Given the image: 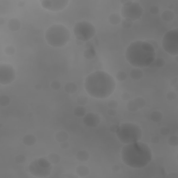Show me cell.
I'll list each match as a JSON object with an SVG mask.
<instances>
[{"label":"cell","mask_w":178,"mask_h":178,"mask_svg":"<svg viewBox=\"0 0 178 178\" xmlns=\"http://www.w3.org/2000/svg\"><path fill=\"white\" fill-rule=\"evenodd\" d=\"M34 88H35V90H41V88H42V86H41V85H40V84H36V85H35Z\"/></svg>","instance_id":"681fc988"},{"label":"cell","mask_w":178,"mask_h":178,"mask_svg":"<svg viewBox=\"0 0 178 178\" xmlns=\"http://www.w3.org/2000/svg\"><path fill=\"white\" fill-rule=\"evenodd\" d=\"M125 58L134 68H143L153 63L156 59V52L146 41H136L130 43L127 48Z\"/></svg>","instance_id":"3957f363"},{"label":"cell","mask_w":178,"mask_h":178,"mask_svg":"<svg viewBox=\"0 0 178 178\" xmlns=\"http://www.w3.org/2000/svg\"><path fill=\"white\" fill-rule=\"evenodd\" d=\"M177 84H178V81H177V78L175 77L173 79V80L171 81V86L175 87V88H177Z\"/></svg>","instance_id":"bcb514c9"},{"label":"cell","mask_w":178,"mask_h":178,"mask_svg":"<svg viewBox=\"0 0 178 178\" xmlns=\"http://www.w3.org/2000/svg\"><path fill=\"white\" fill-rule=\"evenodd\" d=\"M22 142L25 145L32 146L35 145V143H36V138L33 134H28L23 136Z\"/></svg>","instance_id":"e0dca14e"},{"label":"cell","mask_w":178,"mask_h":178,"mask_svg":"<svg viewBox=\"0 0 178 178\" xmlns=\"http://www.w3.org/2000/svg\"><path fill=\"white\" fill-rule=\"evenodd\" d=\"M118 127H119V125H118V124H112V125L110 127V132H113V133H116L118 129Z\"/></svg>","instance_id":"7bdbcfd3"},{"label":"cell","mask_w":178,"mask_h":178,"mask_svg":"<svg viewBox=\"0 0 178 178\" xmlns=\"http://www.w3.org/2000/svg\"><path fill=\"white\" fill-rule=\"evenodd\" d=\"M69 138V134L66 131H59L55 134V139L59 143H62V142L67 141Z\"/></svg>","instance_id":"ffe728a7"},{"label":"cell","mask_w":178,"mask_h":178,"mask_svg":"<svg viewBox=\"0 0 178 178\" xmlns=\"http://www.w3.org/2000/svg\"><path fill=\"white\" fill-rule=\"evenodd\" d=\"M86 109L84 106L79 105L73 110V114L76 117H84L86 114Z\"/></svg>","instance_id":"603a6c76"},{"label":"cell","mask_w":178,"mask_h":178,"mask_svg":"<svg viewBox=\"0 0 178 178\" xmlns=\"http://www.w3.org/2000/svg\"><path fill=\"white\" fill-rule=\"evenodd\" d=\"M108 106L109 109H116L118 106V102L115 100H110L108 102Z\"/></svg>","instance_id":"d590c367"},{"label":"cell","mask_w":178,"mask_h":178,"mask_svg":"<svg viewBox=\"0 0 178 178\" xmlns=\"http://www.w3.org/2000/svg\"><path fill=\"white\" fill-rule=\"evenodd\" d=\"M50 86H51V88L53 89V90H58L61 88V83L59 82V81H54V82H52V83H51Z\"/></svg>","instance_id":"e575fe53"},{"label":"cell","mask_w":178,"mask_h":178,"mask_svg":"<svg viewBox=\"0 0 178 178\" xmlns=\"http://www.w3.org/2000/svg\"><path fill=\"white\" fill-rule=\"evenodd\" d=\"M116 82L111 75L102 70H96L89 74L84 81V88L87 93L93 98L106 99L113 94Z\"/></svg>","instance_id":"6da1fadb"},{"label":"cell","mask_w":178,"mask_h":178,"mask_svg":"<svg viewBox=\"0 0 178 178\" xmlns=\"http://www.w3.org/2000/svg\"><path fill=\"white\" fill-rule=\"evenodd\" d=\"M77 102L79 105L84 106L87 103H88V98L85 96H80L77 98Z\"/></svg>","instance_id":"1f68e13d"},{"label":"cell","mask_w":178,"mask_h":178,"mask_svg":"<svg viewBox=\"0 0 178 178\" xmlns=\"http://www.w3.org/2000/svg\"><path fill=\"white\" fill-rule=\"evenodd\" d=\"M161 17L166 22H171L175 18V14L171 10H166L162 12Z\"/></svg>","instance_id":"ac0fdd59"},{"label":"cell","mask_w":178,"mask_h":178,"mask_svg":"<svg viewBox=\"0 0 178 178\" xmlns=\"http://www.w3.org/2000/svg\"><path fill=\"white\" fill-rule=\"evenodd\" d=\"M76 173L78 177H86L90 173V169L86 166H80L76 169Z\"/></svg>","instance_id":"7402d4cb"},{"label":"cell","mask_w":178,"mask_h":178,"mask_svg":"<svg viewBox=\"0 0 178 178\" xmlns=\"http://www.w3.org/2000/svg\"><path fill=\"white\" fill-rule=\"evenodd\" d=\"M159 132L161 135L167 136L170 134V130L169 128L166 127H161V129H160Z\"/></svg>","instance_id":"f35d334b"},{"label":"cell","mask_w":178,"mask_h":178,"mask_svg":"<svg viewBox=\"0 0 178 178\" xmlns=\"http://www.w3.org/2000/svg\"><path fill=\"white\" fill-rule=\"evenodd\" d=\"M96 27L88 21L78 22L75 24L73 29V33L76 39L82 43L92 39L96 35Z\"/></svg>","instance_id":"52a82bcc"},{"label":"cell","mask_w":178,"mask_h":178,"mask_svg":"<svg viewBox=\"0 0 178 178\" xmlns=\"http://www.w3.org/2000/svg\"><path fill=\"white\" fill-rule=\"evenodd\" d=\"M77 89H78L77 85L76 83L72 82H68L64 86L65 92L70 95L75 94V93L77 91Z\"/></svg>","instance_id":"2e32d148"},{"label":"cell","mask_w":178,"mask_h":178,"mask_svg":"<svg viewBox=\"0 0 178 178\" xmlns=\"http://www.w3.org/2000/svg\"><path fill=\"white\" fill-rule=\"evenodd\" d=\"M107 114L111 117H114L117 114V112H116V110L114 109H109V110L107 111Z\"/></svg>","instance_id":"60d3db41"},{"label":"cell","mask_w":178,"mask_h":178,"mask_svg":"<svg viewBox=\"0 0 178 178\" xmlns=\"http://www.w3.org/2000/svg\"><path fill=\"white\" fill-rule=\"evenodd\" d=\"M52 171V164L48 159L43 157L33 160L29 165V173L36 177H48Z\"/></svg>","instance_id":"8992f818"},{"label":"cell","mask_w":178,"mask_h":178,"mask_svg":"<svg viewBox=\"0 0 178 178\" xmlns=\"http://www.w3.org/2000/svg\"><path fill=\"white\" fill-rule=\"evenodd\" d=\"M116 134L118 140L124 145L139 141L142 138L141 127L133 122L120 124Z\"/></svg>","instance_id":"5b68a950"},{"label":"cell","mask_w":178,"mask_h":178,"mask_svg":"<svg viewBox=\"0 0 178 178\" xmlns=\"http://www.w3.org/2000/svg\"><path fill=\"white\" fill-rule=\"evenodd\" d=\"M166 64V61L163 58H157L155 59V61H154L153 63H152V65H150V67L152 66H156L158 67V68H162V67H164L165 66Z\"/></svg>","instance_id":"83f0119b"},{"label":"cell","mask_w":178,"mask_h":178,"mask_svg":"<svg viewBox=\"0 0 178 178\" xmlns=\"http://www.w3.org/2000/svg\"><path fill=\"white\" fill-rule=\"evenodd\" d=\"M120 24L122 25V27L124 29H131L134 25L133 22L127 19H122Z\"/></svg>","instance_id":"4dcf8cb0"},{"label":"cell","mask_w":178,"mask_h":178,"mask_svg":"<svg viewBox=\"0 0 178 178\" xmlns=\"http://www.w3.org/2000/svg\"><path fill=\"white\" fill-rule=\"evenodd\" d=\"M70 31L66 26L61 24H56L47 29L45 33V38L49 46L62 47L70 41Z\"/></svg>","instance_id":"277c9868"},{"label":"cell","mask_w":178,"mask_h":178,"mask_svg":"<svg viewBox=\"0 0 178 178\" xmlns=\"http://www.w3.org/2000/svg\"><path fill=\"white\" fill-rule=\"evenodd\" d=\"M4 22H5V20L2 17H0V25H1V26H2L4 24Z\"/></svg>","instance_id":"f907efd6"},{"label":"cell","mask_w":178,"mask_h":178,"mask_svg":"<svg viewBox=\"0 0 178 178\" xmlns=\"http://www.w3.org/2000/svg\"><path fill=\"white\" fill-rule=\"evenodd\" d=\"M168 143L173 147H177L178 145V136L176 135L170 136L168 139Z\"/></svg>","instance_id":"f546056e"},{"label":"cell","mask_w":178,"mask_h":178,"mask_svg":"<svg viewBox=\"0 0 178 178\" xmlns=\"http://www.w3.org/2000/svg\"><path fill=\"white\" fill-rule=\"evenodd\" d=\"M177 98V94L173 91H169L166 94V98L169 100H175Z\"/></svg>","instance_id":"8d00e7d4"},{"label":"cell","mask_w":178,"mask_h":178,"mask_svg":"<svg viewBox=\"0 0 178 178\" xmlns=\"http://www.w3.org/2000/svg\"><path fill=\"white\" fill-rule=\"evenodd\" d=\"M18 5H20V7H24L25 6V1H20L18 3Z\"/></svg>","instance_id":"816d5d0a"},{"label":"cell","mask_w":178,"mask_h":178,"mask_svg":"<svg viewBox=\"0 0 178 178\" xmlns=\"http://www.w3.org/2000/svg\"><path fill=\"white\" fill-rule=\"evenodd\" d=\"M130 94L127 92H124L121 95V98L123 100H128L130 99Z\"/></svg>","instance_id":"f6af8a7d"},{"label":"cell","mask_w":178,"mask_h":178,"mask_svg":"<svg viewBox=\"0 0 178 178\" xmlns=\"http://www.w3.org/2000/svg\"><path fill=\"white\" fill-rule=\"evenodd\" d=\"M4 52L7 56H13L15 53V48L13 45H8L5 47Z\"/></svg>","instance_id":"d6a6232c"},{"label":"cell","mask_w":178,"mask_h":178,"mask_svg":"<svg viewBox=\"0 0 178 178\" xmlns=\"http://www.w3.org/2000/svg\"><path fill=\"white\" fill-rule=\"evenodd\" d=\"M100 120L99 115L93 112L86 113V115L83 117V122L89 127H96L100 124Z\"/></svg>","instance_id":"4fadbf2b"},{"label":"cell","mask_w":178,"mask_h":178,"mask_svg":"<svg viewBox=\"0 0 178 178\" xmlns=\"http://www.w3.org/2000/svg\"><path fill=\"white\" fill-rule=\"evenodd\" d=\"M60 147L62 148L63 150H66L69 148V143L68 141H65V142H62L61 143Z\"/></svg>","instance_id":"ee69618b"},{"label":"cell","mask_w":178,"mask_h":178,"mask_svg":"<svg viewBox=\"0 0 178 178\" xmlns=\"http://www.w3.org/2000/svg\"><path fill=\"white\" fill-rule=\"evenodd\" d=\"M150 13L152 15H157L159 12V8L157 6H152L150 8Z\"/></svg>","instance_id":"74e56055"},{"label":"cell","mask_w":178,"mask_h":178,"mask_svg":"<svg viewBox=\"0 0 178 178\" xmlns=\"http://www.w3.org/2000/svg\"><path fill=\"white\" fill-rule=\"evenodd\" d=\"M68 0H43L41 4L43 9L50 11L58 12L65 9L68 6Z\"/></svg>","instance_id":"8fae6325"},{"label":"cell","mask_w":178,"mask_h":178,"mask_svg":"<svg viewBox=\"0 0 178 178\" xmlns=\"http://www.w3.org/2000/svg\"><path fill=\"white\" fill-rule=\"evenodd\" d=\"M11 103V98L7 95H1L0 96V105L1 106H7Z\"/></svg>","instance_id":"484cf974"},{"label":"cell","mask_w":178,"mask_h":178,"mask_svg":"<svg viewBox=\"0 0 178 178\" xmlns=\"http://www.w3.org/2000/svg\"><path fill=\"white\" fill-rule=\"evenodd\" d=\"M84 56L87 59H93L96 56V52L93 48H88L84 51Z\"/></svg>","instance_id":"4316f807"},{"label":"cell","mask_w":178,"mask_h":178,"mask_svg":"<svg viewBox=\"0 0 178 178\" xmlns=\"http://www.w3.org/2000/svg\"><path fill=\"white\" fill-rule=\"evenodd\" d=\"M47 159L50 161V163L52 164H54V165H56V164H58L59 162L61 161V156L57 153H54V152H52V153H50L47 157Z\"/></svg>","instance_id":"d4e9b609"},{"label":"cell","mask_w":178,"mask_h":178,"mask_svg":"<svg viewBox=\"0 0 178 178\" xmlns=\"http://www.w3.org/2000/svg\"><path fill=\"white\" fill-rule=\"evenodd\" d=\"M16 78V72L13 66L7 63L0 64V84L8 85L11 84Z\"/></svg>","instance_id":"30bf717a"},{"label":"cell","mask_w":178,"mask_h":178,"mask_svg":"<svg viewBox=\"0 0 178 178\" xmlns=\"http://www.w3.org/2000/svg\"><path fill=\"white\" fill-rule=\"evenodd\" d=\"M112 171L114 172V173H117V172H118L120 171V167L119 165H117V164H116V165H114L111 168Z\"/></svg>","instance_id":"7dc6e473"},{"label":"cell","mask_w":178,"mask_h":178,"mask_svg":"<svg viewBox=\"0 0 178 178\" xmlns=\"http://www.w3.org/2000/svg\"><path fill=\"white\" fill-rule=\"evenodd\" d=\"M146 105V100L142 97H136L133 100H130L127 104V109L130 112L138 111L144 108Z\"/></svg>","instance_id":"7c38bea8"},{"label":"cell","mask_w":178,"mask_h":178,"mask_svg":"<svg viewBox=\"0 0 178 178\" xmlns=\"http://www.w3.org/2000/svg\"><path fill=\"white\" fill-rule=\"evenodd\" d=\"M161 45L166 52L171 56L178 55V29H174L167 31L164 35Z\"/></svg>","instance_id":"ba28073f"},{"label":"cell","mask_w":178,"mask_h":178,"mask_svg":"<svg viewBox=\"0 0 178 178\" xmlns=\"http://www.w3.org/2000/svg\"><path fill=\"white\" fill-rule=\"evenodd\" d=\"M121 159L132 169H140L147 166L152 158L150 146L143 142L125 144L121 150Z\"/></svg>","instance_id":"7a4b0ae2"},{"label":"cell","mask_w":178,"mask_h":178,"mask_svg":"<svg viewBox=\"0 0 178 178\" xmlns=\"http://www.w3.org/2000/svg\"><path fill=\"white\" fill-rule=\"evenodd\" d=\"M143 13V9L137 1H128L122 5L121 15L123 19L131 20L134 22L141 18Z\"/></svg>","instance_id":"9c48e42d"},{"label":"cell","mask_w":178,"mask_h":178,"mask_svg":"<svg viewBox=\"0 0 178 178\" xmlns=\"http://www.w3.org/2000/svg\"><path fill=\"white\" fill-rule=\"evenodd\" d=\"M168 177H173V178H177L178 177V175L177 173H175V172H173V173H171V174H169V175H168Z\"/></svg>","instance_id":"c3c4849f"},{"label":"cell","mask_w":178,"mask_h":178,"mask_svg":"<svg viewBox=\"0 0 178 178\" xmlns=\"http://www.w3.org/2000/svg\"><path fill=\"white\" fill-rule=\"evenodd\" d=\"M116 80L119 81V82H124V81H125L127 78V75L125 72H124V71L122 70L118 71L116 75Z\"/></svg>","instance_id":"f1b7e54d"},{"label":"cell","mask_w":178,"mask_h":178,"mask_svg":"<svg viewBox=\"0 0 178 178\" xmlns=\"http://www.w3.org/2000/svg\"><path fill=\"white\" fill-rule=\"evenodd\" d=\"M130 77L134 80H139L143 77V72L141 68H134L130 73Z\"/></svg>","instance_id":"d6986e66"},{"label":"cell","mask_w":178,"mask_h":178,"mask_svg":"<svg viewBox=\"0 0 178 178\" xmlns=\"http://www.w3.org/2000/svg\"><path fill=\"white\" fill-rule=\"evenodd\" d=\"M25 161H26V157L23 155H17L16 157H15V162L16 164H23L25 163Z\"/></svg>","instance_id":"836d02e7"},{"label":"cell","mask_w":178,"mask_h":178,"mask_svg":"<svg viewBox=\"0 0 178 178\" xmlns=\"http://www.w3.org/2000/svg\"><path fill=\"white\" fill-rule=\"evenodd\" d=\"M75 157L79 161L86 162L90 159V154L87 150H82L77 152Z\"/></svg>","instance_id":"9a60e30c"},{"label":"cell","mask_w":178,"mask_h":178,"mask_svg":"<svg viewBox=\"0 0 178 178\" xmlns=\"http://www.w3.org/2000/svg\"><path fill=\"white\" fill-rule=\"evenodd\" d=\"M108 20L111 25H118L121 23L122 17L118 13H113L109 15V16L108 17Z\"/></svg>","instance_id":"44dd1931"},{"label":"cell","mask_w":178,"mask_h":178,"mask_svg":"<svg viewBox=\"0 0 178 178\" xmlns=\"http://www.w3.org/2000/svg\"><path fill=\"white\" fill-rule=\"evenodd\" d=\"M8 28L11 31H17L21 28V22L17 18H12L8 23Z\"/></svg>","instance_id":"5bb4252c"},{"label":"cell","mask_w":178,"mask_h":178,"mask_svg":"<svg viewBox=\"0 0 178 178\" xmlns=\"http://www.w3.org/2000/svg\"><path fill=\"white\" fill-rule=\"evenodd\" d=\"M146 41H147L148 43H149L151 45L152 47H153V48L155 49V51L157 50L158 48H159V44H158V43L156 41L152 40V39H150V40H148Z\"/></svg>","instance_id":"ab89813d"},{"label":"cell","mask_w":178,"mask_h":178,"mask_svg":"<svg viewBox=\"0 0 178 178\" xmlns=\"http://www.w3.org/2000/svg\"><path fill=\"white\" fill-rule=\"evenodd\" d=\"M150 141H151V143H152L153 144H158L159 143L160 139L157 136H154L151 138V139H150Z\"/></svg>","instance_id":"b9f144b4"},{"label":"cell","mask_w":178,"mask_h":178,"mask_svg":"<svg viewBox=\"0 0 178 178\" xmlns=\"http://www.w3.org/2000/svg\"><path fill=\"white\" fill-rule=\"evenodd\" d=\"M150 118L152 121L155 122H159L163 119V114L159 111H155L152 112L150 115Z\"/></svg>","instance_id":"cb8c5ba5"}]
</instances>
